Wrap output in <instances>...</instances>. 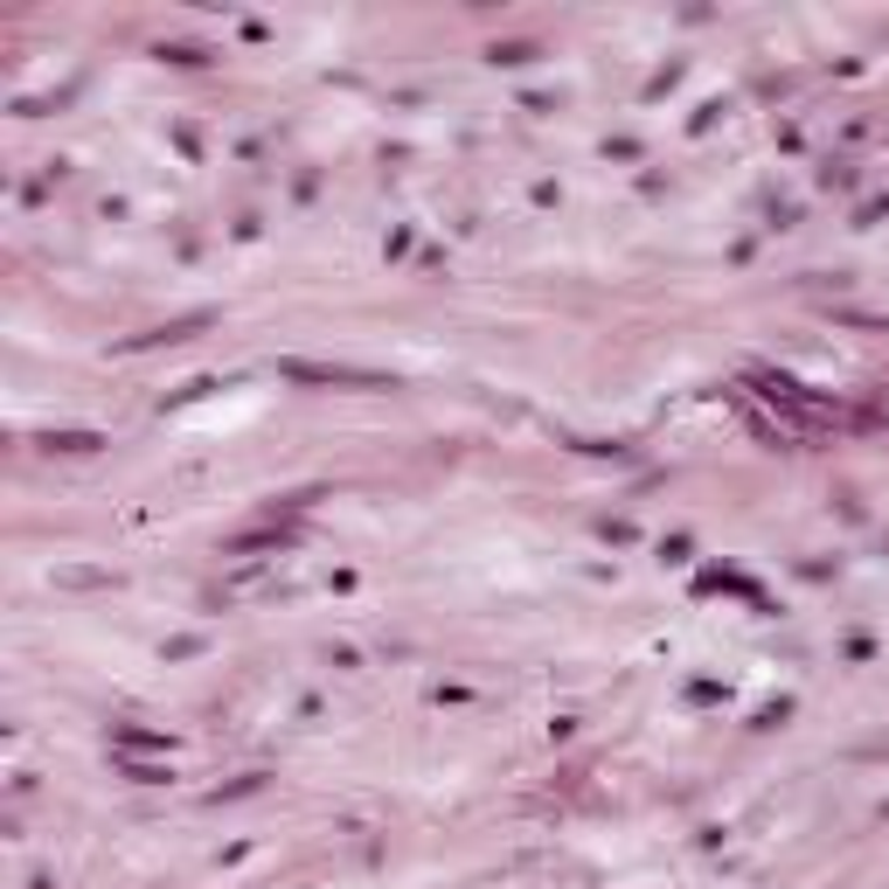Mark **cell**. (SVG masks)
<instances>
[{
	"label": "cell",
	"mask_w": 889,
	"mask_h": 889,
	"mask_svg": "<svg viewBox=\"0 0 889 889\" xmlns=\"http://www.w3.org/2000/svg\"><path fill=\"white\" fill-rule=\"evenodd\" d=\"M292 383H334V389H389L383 375H362V369H313V362H286Z\"/></svg>",
	"instance_id": "obj_1"
}]
</instances>
